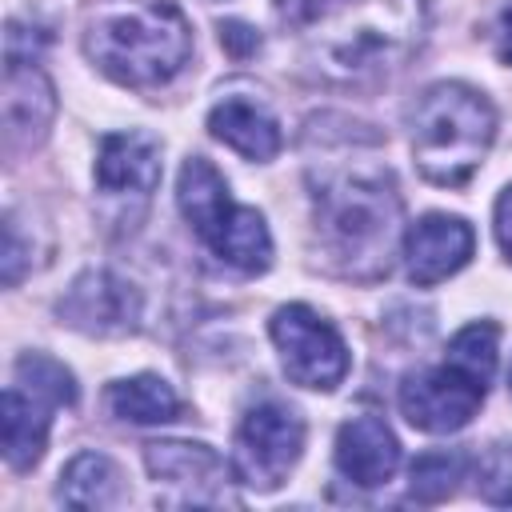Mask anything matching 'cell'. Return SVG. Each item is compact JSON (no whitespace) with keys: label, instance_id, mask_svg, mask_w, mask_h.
<instances>
[{"label":"cell","instance_id":"14","mask_svg":"<svg viewBox=\"0 0 512 512\" xmlns=\"http://www.w3.org/2000/svg\"><path fill=\"white\" fill-rule=\"evenodd\" d=\"M336 468L360 488L388 484L400 468V440L380 416H352L336 432Z\"/></svg>","mask_w":512,"mask_h":512},{"label":"cell","instance_id":"8","mask_svg":"<svg viewBox=\"0 0 512 512\" xmlns=\"http://www.w3.org/2000/svg\"><path fill=\"white\" fill-rule=\"evenodd\" d=\"M300 448H304L300 416L276 400H264L248 408L236 428V456H232L236 480L256 492H272L292 472Z\"/></svg>","mask_w":512,"mask_h":512},{"label":"cell","instance_id":"11","mask_svg":"<svg viewBox=\"0 0 512 512\" xmlns=\"http://www.w3.org/2000/svg\"><path fill=\"white\" fill-rule=\"evenodd\" d=\"M60 316L92 336H120L132 332L140 320V296L112 272H84L60 300Z\"/></svg>","mask_w":512,"mask_h":512},{"label":"cell","instance_id":"6","mask_svg":"<svg viewBox=\"0 0 512 512\" xmlns=\"http://www.w3.org/2000/svg\"><path fill=\"white\" fill-rule=\"evenodd\" d=\"M76 404V380L72 372L52 356H20L16 380L4 388L0 400V424H4V460L12 468H32L44 456L48 424L56 408Z\"/></svg>","mask_w":512,"mask_h":512},{"label":"cell","instance_id":"5","mask_svg":"<svg viewBox=\"0 0 512 512\" xmlns=\"http://www.w3.org/2000/svg\"><path fill=\"white\" fill-rule=\"evenodd\" d=\"M176 204L184 220L196 228V236L240 272H264L272 264V236L264 228V216L256 208H244L228 196L224 176L204 160L192 156L180 168Z\"/></svg>","mask_w":512,"mask_h":512},{"label":"cell","instance_id":"17","mask_svg":"<svg viewBox=\"0 0 512 512\" xmlns=\"http://www.w3.org/2000/svg\"><path fill=\"white\" fill-rule=\"evenodd\" d=\"M108 408H112V416H120L128 424H164V420H176L180 400L160 376L144 372V376L116 380L108 388Z\"/></svg>","mask_w":512,"mask_h":512},{"label":"cell","instance_id":"12","mask_svg":"<svg viewBox=\"0 0 512 512\" xmlns=\"http://www.w3.org/2000/svg\"><path fill=\"white\" fill-rule=\"evenodd\" d=\"M472 248H476V232L468 228V220L432 212V216L416 220L404 232L408 280L420 284V288L440 284V280H448L452 272H460L472 260Z\"/></svg>","mask_w":512,"mask_h":512},{"label":"cell","instance_id":"2","mask_svg":"<svg viewBox=\"0 0 512 512\" xmlns=\"http://www.w3.org/2000/svg\"><path fill=\"white\" fill-rule=\"evenodd\" d=\"M320 248L352 280H380L392 268L400 232V196L392 172L376 160H328L312 172Z\"/></svg>","mask_w":512,"mask_h":512},{"label":"cell","instance_id":"10","mask_svg":"<svg viewBox=\"0 0 512 512\" xmlns=\"http://www.w3.org/2000/svg\"><path fill=\"white\" fill-rule=\"evenodd\" d=\"M148 472L156 480V496L168 508L188 504H224L228 500V468L208 444L156 440L144 448Z\"/></svg>","mask_w":512,"mask_h":512},{"label":"cell","instance_id":"23","mask_svg":"<svg viewBox=\"0 0 512 512\" xmlns=\"http://www.w3.org/2000/svg\"><path fill=\"white\" fill-rule=\"evenodd\" d=\"M496 244H500V252L512 260V184L500 192V200H496Z\"/></svg>","mask_w":512,"mask_h":512},{"label":"cell","instance_id":"22","mask_svg":"<svg viewBox=\"0 0 512 512\" xmlns=\"http://www.w3.org/2000/svg\"><path fill=\"white\" fill-rule=\"evenodd\" d=\"M220 44H224L236 60H244V56H252V52L260 48V36H256V28H248V24H240V20H224V24H220Z\"/></svg>","mask_w":512,"mask_h":512},{"label":"cell","instance_id":"21","mask_svg":"<svg viewBox=\"0 0 512 512\" xmlns=\"http://www.w3.org/2000/svg\"><path fill=\"white\" fill-rule=\"evenodd\" d=\"M476 492L488 504L512 508V444H492L476 460Z\"/></svg>","mask_w":512,"mask_h":512},{"label":"cell","instance_id":"9","mask_svg":"<svg viewBox=\"0 0 512 512\" xmlns=\"http://www.w3.org/2000/svg\"><path fill=\"white\" fill-rule=\"evenodd\" d=\"M484 392H488L484 380L444 360L440 368L412 372L400 384V412L420 432H460L480 412Z\"/></svg>","mask_w":512,"mask_h":512},{"label":"cell","instance_id":"20","mask_svg":"<svg viewBox=\"0 0 512 512\" xmlns=\"http://www.w3.org/2000/svg\"><path fill=\"white\" fill-rule=\"evenodd\" d=\"M496 336H500L496 324H468V328H460L452 336V344H448V364H456L468 376L488 384L492 372H496Z\"/></svg>","mask_w":512,"mask_h":512},{"label":"cell","instance_id":"7","mask_svg":"<svg viewBox=\"0 0 512 512\" xmlns=\"http://www.w3.org/2000/svg\"><path fill=\"white\" fill-rule=\"evenodd\" d=\"M268 332L280 348V364L292 384L332 392L348 376V348H344L340 332L324 316H316L308 304L276 308Z\"/></svg>","mask_w":512,"mask_h":512},{"label":"cell","instance_id":"4","mask_svg":"<svg viewBox=\"0 0 512 512\" xmlns=\"http://www.w3.org/2000/svg\"><path fill=\"white\" fill-rule=\"evenodd\" d=\"M408 140L420 172L432 184L460 188L472 180L496 140V112L484 92L460 80H440L408 108Z\"/></svg>","mask_w":512,"mask_h":512},{"label":"cell","instance_id":"15","mask_svg":"<svg viewBox=\"0 0 512 512\" xmlns=\"http://www.w3.org/2000/svg\"><path fill=\"white\" fill-rule=\"evenodd\" d=\"M56 112V96L44 72L32 64H8L4 68V132L8 144H36L48 132V120Z\"/></svg>","mask_w":512,"mask_h":512},{"label":"cell","instance_id":"1","mask_svg":"<svg viewBox=\"0 0 512 512\" xmlns=\"http://www.w3.org/2000/svg\"><path fill=\"white\" fill-rule=\"evenodd\" d=\"M308 64L344 88L400 72L428 32V0H272Z\"/></svg>","mask_w":512,"mask_h":512},{"label":"cell","instance_id":"13","mask_svg":"<svg viewBox=\"0 0 512 512\" xmlns=\"http://www.w3.org/2000/svg\"><path fill=\"white\" fill-rule=\"evenodd\" d=\"M96 184L108 196L148 200V192L160 184V144L148 132L104 136L96 152Z\"/></svg>","mask_w":512,"mask_h":512},{"label":"cell","instance_id":"16","mask_svg":"<svg viewBox=\"0 0 512 512\" xmlns=\"http://www.w3.org/2000/svg\"><path fill=\"white\" fill-rule=\"evenodd\" d=\"M208 132L228 144L232 152L248 156V160H272L280 152V124L276 116L248 100V96H228L208 112Z\"/></svg>","mask_w":512,"mask_h":512},{"label":"cell","instance_id":"24","mask_svg":"<svg viewBox=\"0 0 512 512\" xmlns=\"http://www.w3.org/2000/svg\"><path fill=\"white\" fill-rule=\"evenodd\" d=\"M496 52H500V60L504 64H512V4L500 12V20H496Z\"/></svg>","mask_w":512,"mask_h":512},{"label":"cell","instance_id":"19","mask_svg":"<svg viewBox=\"0 0 512 512\" xmlns=\"http://www.w3.org/2000/svg\"><path fill=\"white\" fill-rule=\"evenodd\" d=\"M464 452H448V448H436V452H424V456H416L412 460V496L416 500H424V504H436V500H444L452 488H456V480L464 476Z\"/></svg>","mask_w":512,"mask_h":512},{"label":"cell","instance_id":"18","mask_svg":"<svg viewBox=\"0 0 512 512\" xmlns=\"http://www.w3.org/2000/svg\"><path fill=\"white\" fill-rule=\"evenodd\" d=\"M120 496V472L100 452H80L60 472V500L72 508H108Z\"/></svg>","mask_w":512,"mask_h":512},{"label":"cell","instance_id":"25","mask_svg":"<svg viewBox=\"0 0 512 512\" xmlns=\"http://www.w3.org/2000/svg\"><path fill=\"white\" fill-rule=\"evenodd\" d=\"M508 388H512V372H508Z\"/></svg>","mask_w":512,"mask_h":512},{"label":"cell","instance_id":"3","mask_svg":"<svg viewBox=\"0 0 512 512\" xmlns=\"http://www.w3.org/2000/svg\"><path fill=\"white\" fill-rule=\"evenodd\" d=\"M88 60L128 88L168 84L192 56V28L172 0H108L84 32Z\"/></svg>","mask_w":512,"mask_h":512}]
</instances>
